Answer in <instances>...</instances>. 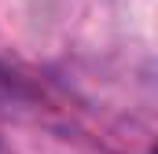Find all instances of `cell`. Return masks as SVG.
<instances>
[{"label":"cell","mask_w":158,"mask_h":154,"mask_svg":"<svg viewBox=\"0 0 158 154\" xmlns=\"http://www.w3.org/2000/svg\"><path fill=\"white\" fill-rule=\"evenodd\" d=\"M0 154H15V151H11V147H7V143H0Z\"/></svg>","instance_id":"6da1fadb"}]
</instances>
